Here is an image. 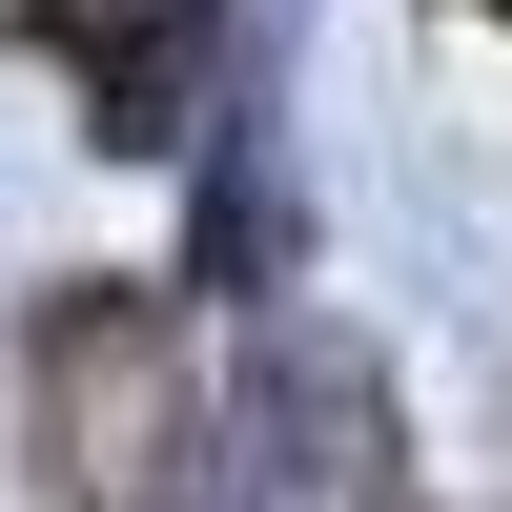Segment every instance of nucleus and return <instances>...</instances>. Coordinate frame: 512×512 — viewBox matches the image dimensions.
Returning a JSON list of instances; mask_svg holds the SVG:
<instances>
[{
  "label": "nucleus",
  "instance_id": "2",
  "mask_svg": "<svg viewBox=\"0 0 512 512\" xmlns=\"http://www.w3.org/2000/svg\"><path fill=\"white\" fill-rule=\"evenodd\" d=\"M267 267H287V185H267V144H226V164H205V287L246 308Z\"/></svg>",
  "mask_w": 512,
  "mask_h": 512
},
{
  "label": "nucleus",
  "instance_id": "1",
  "mask_svg": "<svg viewBox=\"0 0 512 512\" xmlns=\"http://www.w3.org/2000/svg\"><path fill=\"white\" fill-rule=\"evenodd\" d=\"M41 41L82 62V123H103L123 164H164V144H205V62H226V0H41Z\"/></svg>",
  "mask_w": 512,
  "mask_h": 512
}]
</instances>
